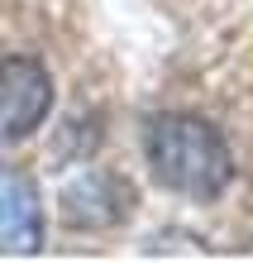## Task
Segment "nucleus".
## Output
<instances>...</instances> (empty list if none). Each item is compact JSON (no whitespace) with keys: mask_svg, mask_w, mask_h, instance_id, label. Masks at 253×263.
<instances>
[{"mask_svg":"<svg viewBox=\"0 0 253 263\" xmlns=\"http://www.w3.org/2000/svg\"><path fill=\"white\" fill-rule=\"evenodd\" d=\"M48 110H53V77L34 58L0 63V144L34 134Z\"/></svg>","mask_w":253,"mask_h":263,"instance_id":"2","label":"nucleus"},{"mask_svg":"<svg viewBox=\"0 0 253 263\" xmlns=\"http://www.w3.org/2000/svg\"><path fill=\"white\" fill-rule=\"evenodd\" d=\"M43 249V206L24 173H0V254H34Z\"/></svg>","mask_w":253,"mask_h":263,"instance_id":"3","label":"nucleus"},{"mask_svg":"<svg viewBox=\"0 0 253 263\" xmlns=\"http://www.w3.org/2000/svg\"><path fill=\"white\" fill-rule=\"evenodd\" d=\"M148 167L167 192L210 201L229 187V148L205 120L196 115H163L148 129Z\"/></svg>","mask_w":253,"mask_h":263,"instance_id":"1","label":"nucleus"}]
</instances>
